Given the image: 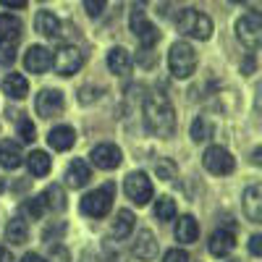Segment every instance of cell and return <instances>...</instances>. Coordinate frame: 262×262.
<instances>
[{"mask_svg":"<svg viewBox=\"0 0 262 262\" xmlns=\"http://www.w3.org/2000/svg\"><path fill=\"white\" fill-rule=\"evenodd\" d=\"M128 24H131V32H134V37H137V42L144 48V50H149V48H155L158 45V39H160V32H158V27L152 24V21L144 16V11L142 8H137L134 6V11H131V18H128Z\"/></svg>","mask_w":262,"mask_h":262,"instance_id":"5","label":"cell"},{"mask_svg":"<svg viewBox=\"0 0 262 262\" xmlns=\"http://www.w3.org/2000/svg\"><path fill=\"white\" fill-rule=\"evenodd\" d=\"M18 137H21V142H27V144H32L37 139V128H34V123L29 118L18 121Z\"/></svg>","mask_w":262,"mask_h":262,"instance_id":"32","label":"cell"},{"mask_svg":"<svg viewBox=\"0 0 262 262\" xmlns=\"http://www.w3.org/2000/svg\"><path fill=\"white\" fill-rule=\"evenodd\" d=\"M189 134H191V139H194L196 144L207 142V139L212 137V123H210L205 116H196V118L191 121V131H189Z\"/></svg>","mask_w":262,"mask_h":262,"instance_id":"28","label":"cell"},{"mask_svg":"<svg viewBox=\"0 0 262 262\" xmlns=\"http://www.w3.org/2000/svg\"><path fill=\"white\" fill-rule=\"evenodd\" d=\"M249 252H252L254 257L262 254V236H259V233H254V236L249 238Z\"/></svg>","mask_w":262,"mask_h":262,"instance_id":"37","label":"cell"},{"mask_svg":"<svg viewBox=\"0 0 262 262\" xmlns=\"http://www.w3.org/2000/svg\"><path fill=\"white\" fill-rule=\"evenodd\" d=\"M168 69L176 79H189L196 71V53L189 42H173L168 53Z\"/></svg>","mask_w":262,"mask_h":262,"instance_id":"3","label":"cell"},{"mask_svg":"<svg viewBox=\"0 0 262 262\" xmlns=\"http://www.w3.org/2000/svg\"><path fill=\"white\" fill-rule=\"evenodd\" d=\"M107 69H111L116 76H126V74H131V69H134V58H131V53L126 48H113L111 53H107Z\"/></svg>","mask_w":262,"mask_h":262,"instance_id":"15","label":"cell"},{"mask_svg":"<svg viewBox=\"0 0 262 262\" xmlns=\"http://www.w3.org/2000/svg\"><path fill=\"white\" fill-rule=\"evenodd\" d=\"M254 71V58H247L244 60V74H252Z\"/></svg>","mask_w":262,"mask_h":262,"instance_id":"43","label":"cell"},{"mask_svg":"<svg viewBox=\"0 0 262 262\" xmlns=\"http://www.w3.org/2000/svg\"><path fill=\"white\" fill-rule=\"evenodd\" d=\"M231 3H244V0H231Z\"/></svg>","mask_w":262,"mask_h":262,"instance_id":"45","label":"cell"},{"mask_svg":"<svg viewBox=\"0 0 262 262\" xmlns=\"http://www.w3.org/2000/svg\"><path fill=\"white\" fill-rule=\"evenodd\" d=\"M196 238H200V223H196L191 215H181L179 223H176V242L194 244Z\"/></svg>","mask_w":262,"mask_h":262,"instance_id":"22","label":"cell"},{"mask_svg":"<svg viewBox=\"0 0 262 262\" xmlns=\"http://www.w3.org/2000/svg\"><path fill=\"white\" fill-rule=\"evenodd\" d=\"M63 231H66V226H63V223H55V228H53V226H48V228H45V242H50V238H58Z\"/></svg>","mask_w":262,"mask_h":262,"instance_id":"38","label":"cell"},{"mask_svg":"<svg viewBox=\"0 0 262 262\" xmlns=\"http://www.w3.org/2000/svg\"><path fill=\"white\" fill-rule=\"evenodd\" d=\"M155 173H158L160 181H173V179H176V173H179V168H176V163H173L170 158H160L155 163Z\"/></svg>","mask_w":262,"mask_h":262,"instance_id":"30","label":"cell"},{"mask_svg":"<svg viewBox=\"0 0 262 262\" xmlns=\"http://www.w3.org/2000/svg\"><path fill=\"white\" fill-rule=\"evenodd\" d=\"M39 200H42V205H45V210H53V212H63L66 210V191L58 184L48 186L45 191H42Z\"/></svg>","mask_w":262,"mask_h":262,"instance_id":"26","label":"cell"},{"mask_svg":"<svg viewBox=\"0 0 262 262\" xmlns=\"http://www.w3.org/2000/svg\"><path fill=\"white\" fill-rule=\"evenodd\" d=\"M90 179H92V170H90V165H86L84 160H74L69 168H66V184H69L71 189L86 186Z\"/></svg>","mask_w":262,"mask_h":262,"instance_id":"18","label":"cell"},{"mask_svg":"<svg viewBox=\"0 0 262 262\" xmlns=\"http://www.w3.org/2000/svg\"><path fill=\"white\" fill-rule=\"evenodd\" d=\"M179 24V32L184 37H191V39H210L212 37V21L210 16H205L202 11H194V8H184L176 18Z\"/></svg>","mask_w":262,"mask_h":262,"instance_id":"2","label":"cell"},{"mask_svg":"<svg viewBox=\"0 0 262 262\" xmlns=\"http://www.w3.org/2000/svg\"><path fill=\"white\" fill-rule=\"evenodd\" d=\"M111 231H113L116 238L131 236V231H134V212H131V210H118V212H116V221H113V226H111Z\"/></svg>","mask_w":262,"mask_h":262,"instance_id":"27","label":"cell"},{"mask_svg":"<svg viewBox=\"0 0 262 262\" xmlns=\"http://www.w3.org/2000/svg\"><path fill=\"white\" fill-rule=\"evenodd\" d=\"M34 29L42 34V37H58L60 34V21L53 11H39L34 16Z\"/></svg>","mask_w":262,"mask_h":262,"instance_id":"23","label":"cell"},{"mask_svg":"<svg viewBox=\"0 0 262 262\" xmlns=\"http://www.w3.org/2000/svg\"><path fill=\"white\" fill-rule=\"evenodd\" d=\"M21 262H45V259H42L39 254H34V252H29V254L21 257Z\"/></svg>","mask_w":262,"mask_h":262,"instance_id":"41","label":"cell"},{"mask_svg":"<svg viewBox=\"0 0 262 262\" xmlns=\"http://www.w3.org/2000/svg\"><path fill=\"white\" fill-rule=\"evenodd\" d=\"M0 6H6V8H16V11H21V8H27V0H0Z\"/></svg>","mask_w":262,"mask_h":262,"instance_id":"39","label":"cell"},{"mask_svg":"<svg viewBox=\"0 0 262 262\" xmlns=\"http://www.w3.org/2000/svg\"><path fill=\"white\" fill-rule=\"evenodd\" d=\"M131 252H134V257H139V259L158 257V238H155V233H152L149 228H142L137 233V242H134V247H131Z\"/></svg>","mask_w":262,"mask_h":262,"instance_id":"14","label":"cell"},{"mask_svg":"<svg viewBox=\"0 0 262 262\" xmlns=\"http://www.w3.org/2000/svg\"><path fill=\"white\" fill-rule=\"evenodd\" d=\"M50 262H71V254L63 244H50Z\"/></svg>","mask_w":262,"mask_h":262,"instance_id":"34","label":"cell"},{"mask_svg":"<svg viewBox=\"0 0 262 262\" xmlns=\"http://www.w3.org/2000/svg\"><path fill=\"white\" fill-rule=\"evenodd\" d=\"M34 107H37V116H39V118H58V116L63 113L66 102H63V95H60L58 90H42V92L37 95Z\"/></svg>","mask_w":262,"mask_h":262,"instance_id":"11","label":"cell"},{"mask_svg":"<svg viewBox=\"0 0 262 262\" xmlns=\"http://www.w3.org/2000/svg\"><path fill=\"white\" fill-rule=\"evenodd\" d=\"M163 262H191V257L184 249H170V252H165Z\"/></svg>","mask_w":262,"mask_h":262,"instance_id":"36","label":"cell"},{"mask_svg":"<svg viewBox=\"0 0 262 262\" xmlns=\"http://www.w3.org/2000/svg\"><path fill=\"white\" fill-rule=\"evenodd\" d=\"M144 123L155 137L168 139L176 131V111L165 95H149L144 100Z\"/></svg>","mask_w":262,"mask_h":262,"instance_id":"1","label":"cell"},{"mask_svg":"<svg viewBox=\"0 0 262 262\" xmlns=\"http://www.w3.org/2000/svg\"><path fill=\"white\" fill-rule=\"evenodd\" d=\"M24 163H27V168H29V173H32L34 179L48 176V173H50V168H53V160H50V155H48V152H42V149H34L32 155H27V158H24Z\"/></svg>","mask_w":262,"mask_h":262,"instance_id":"21","label":"cell"},{"mask_svg":"<svg viewBox=\"0 0 262 262\" xmlns=\"http://www.w3.org/2000/svg\"><path fill=\"white\" fill-rule=\"evenodd\" d=\"M21 163H24V152H21L18 142H11V139L0 142V165L8 170H16Z\"/></svg>","mask_w":262,"mask_h":262,"instance_id":"19","label":"cell"},{"mask_svg":"<svg viewBox=\"0 0 262 262\" xmlns=\"http://www.w3.org/2000/svg\"><path fill=\"white\" fill-rule=\"evenodd\" d=\"M3 92L11 97V100H24L27 95H29V81H27V76L24 74H6V79H3Z\"/></svg>","mask_w":262,"mask_h":262,"instance_id":"16","label":"cell"},{"mask_svg":"<svg viewBox=\"0 0 262 262\" xmlns=\"http://www.w3.org/2000/svg\"><path fill=\"white\" fill-rule=\"evenodd\" d=\"M233 247H236V236H233V231H228V228L212 231L210 242H207V249H210L212 257H226V254L233 252Z\"/></svg>","mask_w":262,"mask_h":262,"instance_id":"13","label":"cell"},{"mask_svg":"<svg viewBox=\"0 0 262 262\" xmlns=\"http://www.w3.org/2000/svg\"><path fill=\"white\" fill-rule=\"evenodd\" d=\"M76 142V131L71 126H55L50 128V134H48V144L58 152H66V149H71Z\"/></svg>","mask_w":262,"mask_h":262,"instance_id":"17","label":"cell"},{"mask_svg":"<svg viewBox=\"0 0 262 262\" xmlns=\"http://www.w3.org/2000/svg\"><path fill=\"white\" fill-rule=\"evenodd\" d=\"M81 66H84V55H81V50L74 48V45H63V48L55 53V58H53V69H55L60 76L76 74Z\"/></svg>","mask_w":262,"mask_h":262,"instance_id":"9","label":"cell"},{"mask_svg":"<svg viewBox=\"0 0 262 262\" xmlns=\"http://www.w3.org/2000/svg\"><path fill=\"white\" fill-rule=\"evenodd\" d=\"M6 238L13 244V247H21L29 242V226L24 217H11L8 226H6Z\"/></svg>","mask_w":262,"mask_h":262,"instance_id":"24","label":"cell"},{"mask_svg":"<svg viewBox=\"0 0 262 262\" xmlns=\"http://www.w3.org/2000/svg\"><path fill=\"white\" fill-rule=\"evenodd\" d=\"M202 163H205V168H207L210 173H215V176H228V173L236 168L233 155H231L226 147H221V144L207 147L205 155H202Z\"/></svg>","mask_w":262,"mask_h":262,"instance_id":"8","label":"cell"},{"mask_svg":"<svg viewBox=\"0 0 262 262\" xmlns=\"http://www.w3.org/2000/svg\"><path fill=\"white\" fill-rule=\"evenodd\" d=\"M24 66L32 74H45L53 69V53L45 45H32L24 55Z\"/></svg>","mask_w":262,"mask_h":262,"instance_id":"12","label":"cell"},{"mask_svg":"<svg viewBox=\"0 0 262 262\" xmlns=\"http://www.w3.org/2000/svg\"><path fill=\"white\" fill-rule=\"evenodd\" d=\"M236 37L242 39V45H247L249 50H257L262 42V16L257 11L244 13L236 21Z\"/></svg>","mask_w":262,"mask_h":262,"instance_id":"6","label":"cell"},{"mask_svg":"<svg viewBox=\"0 0 262 262\" xmlns=\"http://www.w3.org/2000/svg\"><path fill=\"white\" fill-rule=\"evenodd\" d=\"M90 160H92V165H95V168H100V170H113V168H118V165H121L123 152H121L116 144H111V142H102V144L92 147Z\"/></svg>","mask_w":262,"mask_h":262,"instance_id":"10","label":"cell"},{"mask_svg":"<svg viewBox=\"0 0 262 262\" xmlns=\"http://www.w3.org/2000/svg\"><path fill=\"white\" fill-rule=\"evenodd\" d=\"M155 217L163 223L173 221L176 217V202L170 200V196H158V202H155Z\"/></svg>","mask_w":262,"mask_h":262,"instance_id":"29","label":"cell"},{"mask_svg":"<svg viewBox=\"0 0 262 262\" xmlns=\"http://www.w3.org/2000/svg\"><path fill=\"white\" fill-rule=\"evenodd\" d=\"M16 60V42H0V66H11Z\"/></svg>","mask_w":262,"mask_h":262,"instance_id":"33","label":"cell"},{"mask_svg":"<svg viewBox=\"0 0 262 262\" xmlns=\"http://www.w3.org/2000/svg\"><path fill=\"white\" fill-rule=\"evenodd\" d=\"M244 212L252 223H262V189L249 186L244 191Z\"/></svg>","mask_w":262,"mask_h":262,"instance_id":"20","label":"cell"},{"mask_svg":"<svg viewBox=\"0 0 262 262\" xmlns=\"http://www.w3.org/2000/svg\"><path fill=\"white\" fill-rule=\"evenodd\" d=\"M123 189H126V196H128V200L134 202L137 207H144V205L152 200V194H155L149 176H147V173H142V170H137V173H128V176H126V184H123Z\"/></svg>","mask_w":262,"mask_h":262,"instance_id":"7","label":"cell"},{"mask_svg":"<svg viewBox=\"0 0 262 262\" xmlns=\"http://www.w3.org/2000/svg\"><path fill=\"white\" fill-rule=\"evenodd\" d=\"M21 210H24V215L34 217V221H39V217H42V212H45V205H42V200H39V196H32V200H27L24 205H21Z\"/></svg>","mask_w":262,"mask_h":262,"instance_id":"31","label":"cell"},{"mask_svg":"<svg viewBox=\"0 0 262 262\" xmlns=\"http://www.w3.org/2000/svg\"><path fill=\"white\" fill-rule=\"evenodd\" d=\"M0 262H13V254L6 247H0Z\"/></svg>","mask_w":262,"mask_h":262,"instance_id":"42","label":"cell"},{"mask_svg":"<svg viewBox=\"0 0 262 262\" xmlns=\"http://www.w3.org/2000/svg\"><path fill=\"white\" fill-rule=\"evenodd\" d=\"M113 200H116V186L113 184H105L90 194H84L81 200V212L90 215V217H105L113 207Z\"/></svg>","mask_w":262,"mask_h":262,"instance_id":"4","label":"cell"},{"mask_svg":"<svg viewBox=\"0 0 262 262\" xmlns=\"http://www.w3.org/2000/svg\"><path fill=\"white\" fill-rule=\"evenodd\" d=\"M105 0H84V11L90 13L92 18H100L102 13H105Z\"/></svg>","mask_w":262,"mask_h":262,"instance_id":"35","label":"cell"},{"mask_svg":"<svg viewBox=\"0 0 262 262\" xmlns=\"http://www.w3.org/2000/svg\"><path fill=\"white\" fill-rule=\"evenodd\" d=\"M259 155H262V152H259V149H254V155H252V163H254V165H259Z\"/></svg>","mask_w":262,"mask_h":262,"instance_id":"44","label":"cell"},{"mask_svg":"<svg viewBox=\"0 0 262 262\" xmlns=\"http://www.w3.org/2000/svg\"><path fill=\"white\" fill-rule=\"evenodd\" d=\"M231 262H242V259H231Z\"/></svg>","mask_w":262,"mask_h":262,"instance_id":"46","label":"cell"},{"mask_svg":"<svg viewBox=\"0 0 262 262\" xmlns=\"http://www.w3.org/2000/svg\"><path fill=\"white\" fill-rule=\"evenodd\" d=\"M39 3H45V0H39Z\"/></svg>","mask_w":262,"mask_h":262,"instance_id":"47","label":"cell"},{"mask_svg":"<svg viewBox=\"0 0 262 262\" xmlns=\"http://www.w3.org/2000/svg\"><path fill=\"white\" fill-rule=\"evenodd\" d=\"M97 97H100L97 92L92 95V90H90V86H84V90H81V97H79V100H81V102H92V100H97Z\"/></svg>","mask_w":262,"mask_h":262,"instance_id":"40","label":"cell"},{"mask_svg":"<svg viewBox=\"0 0 262 262\" xmlns=\"http://www.w3.org/2000/svg\"><path fill=\"white\" fill-rule=\"evenodd\" d=\"M21 18L11 13H0V42H16L21 37Z\"/></svg>","mask_w":262,"mask_h":262,"instance_id":"25","label":"cell"}]
</instances>
